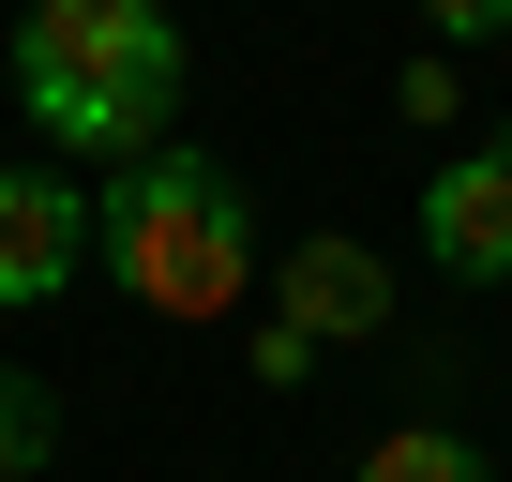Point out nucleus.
Listing matches in <instances>:
<instances>
[{"label":"nucleus","mask_w":512,"mask_h":482,"mask_svg":"<svg viewBox=\"0 0 512 482\" xmlns=\"http://www.w3.org/2000/svg\"><path fill=\"white\" fill-rule=\"evenodd\" d=\"M46 452H61V392H46L31 362H0V482H31Z\"/></svg>","instance_id":"0eeeda50"},{"label":"nucleus","mask_w":512,"mask_h":482,"mask_svg":"<svg viewBox=\"0 0 512 482\" xmlns=\"http://www.w3.org/2000/svg\"><path fill=\"white\" fill-rule=\"evenodd\" d=\"M16 106L61 136V151H166L181 121V16L166 0H31L16 16Z\"/></svg>","instance_id":"f257e3e1"},{"label":"nucleus","mask_w":512,"mask_h":482,"mask_svg":"<svg viewBox=\"0 0 512 482\" xmlns=\"http://www.w3.org/2000/svg\"><path fill=\"white\" fill-rule=\"evenodd\" d=\"M422 31H437V46H497V31H512V0H422Z\"/></svg>","instance_id":"6e6552de"},{"label":"nucleus","mask_w":512,"mask_h":482,"mask_svg":"<svg viewBox=\"0 0 512 482\" xmlns=\"http://www.w3.org/2000/svg\"><path fill=\"white\" fill-rule=\"evenodd\" d=\"M362 482H497V467H482L452 422H392V437L362 452Z\"/></svg>","instance_id":"423d86ee"},{"label":"nucleus","mask_w":512,"mask_h":482,"mask_svg":"<svg viewBox=\"0 0 512 482\" xmlns=\"http://www.w3.org/2000/svg\"><path fill=\"white\" fill-rule=\"evenodd\" d=\"M392 106H407V121H452V46H422V61L392 76Z\"/></svg>","instance_id":"1a4fd4ad"},{"label":"nucleus","mask_w":512,"mask_h":482,"mask_svg":"<svg viewBox=\"0 0 512 482\" xmlns=\"http://www.w3.org/2000/svg\"><path fill=\"white\" fill-rule=\"evenodd\" d=\"M422 241H437L452 287H512V136L497 151H452L422 181Z\"/></svg>","instance_id":"39448f33"},{"label":"nucleus","mask_w":512,"mask_h":482,"mask_svg":"<svg viewBox=\"0 0 512 482\" xmlns=\"http://www.w3.org/2000/svg\"><path fill=\"white\" fill-rule=\"evenodd\" d=\"M272 317H287L302 347H377V332H392V257L347 241V226L272 241Z\"/></svg>","instance_id":"7ed1b4c3"},{"label":"nucleus","mask_w":512,"mask_h":482,"mask_svg":"<svg viewBox=\"0 0 512 482\" xmlns=\"http://www.w3.org/2000/svg\"><path fill=\"white\" fill-rule=\"evenodd\" d=\"M91 272L136 302V317H226L241 287H256V211H241V181L211 166V151H136L106 196H91Z\"/></svg>","instance_id":"f03ea898"},{"label":"nucleus","mask_w":512,"mask_h":482,"mask_svg":"<svg viewBox=\"0 0 512 482\" xmlns=\"http://www.w3.org/2000/svg\"><path fill=\"white\" fill-rule=\"evenodd\" d=\"M91 272V196L61 166H0V317H31Z\"/></svg>","instance_id":"20e7f679"}]
</instances>
